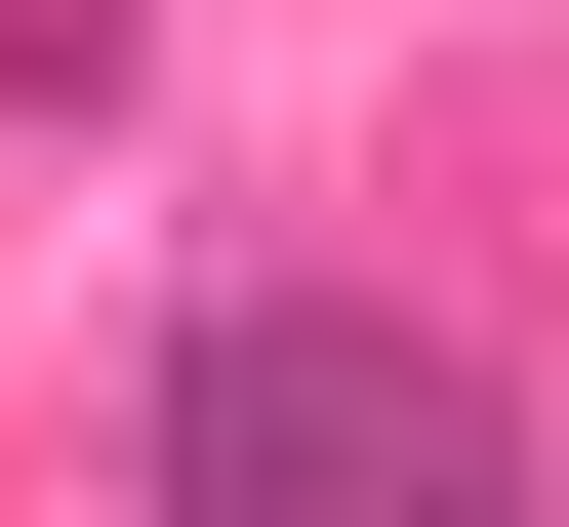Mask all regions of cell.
<instances>
[{
  "mask_svg": "<svg viewBox=\"0 0 569 527\" xmlns=\"http://www.w3.org/2000/svg\"><path fill=\"white\" fill-rule=\"evenodd\" d=\"M122 487L163 527H529V406H488L407 284H203L122 365Z\"/></svg>",
  "mask_w": 569,
  "mask_h": 527,
  "instance_id": "obj_1",
  "label": "cell"
},
{
  "mask_svg": "<svg viewBox=\"0 0 569 527\" xmlns=\"http://www.w3.org/2000/svg\"><path fill=\"white\" fill-rule=\"evenodd\" d=\"M122 82H163L122 0H0V122H122Z\"/></svg>",
  "mask_w": 569,
  "mask_h": 527,
  "instance_id": "obj_2",
  "label": "cell"
}]
</instances>
